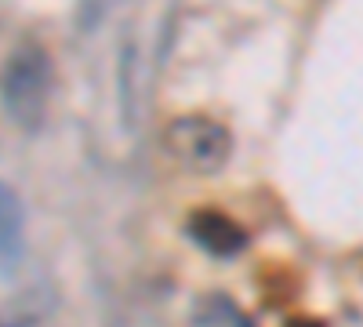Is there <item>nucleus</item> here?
Returning a JSON list of instances; mask_svg holds the SVG:
<instances>
[{
	"label": "nucleus",
	"mask_w": 363,
	"mask_h": 327,
	"mask_svg": "<svg viewBox=\"0 0 363 327\" xmlns=\"http://www.w3.org/2000/svg\"><path fill=\"white\" fill-rule=\"evenodd\" d=\"M51 87H55L51 55L33 40L18 44L4 66V84H0L4 113L22 131H40L48 116V102H51Z\"/></svg>",
	"instance_id": "obj_1"
},
{
	"label": "nucleus",
	"mask_w": 363,
	"mask_h": 327,
	"mask_svg": "<svg viewBox=\"0 0 363 327\" xmlns=\"http://www.w3.org/2000/svg\"><path fill=\"white\" fill-rule=\"evenodd\" d=\"M164 145L182 167L196 171V174H215L233 157L229 128L218 124L215 116H203V113L174 116V121L164 128Z\"/></svg>",
	"instance_id": "obj_2"
},
{
	"label": "nucleus",
	"mask_w": 363,
	"mask_h": 327,
	"mask_svg": "<svg viewBox=\"0 0 363 327\" xmlns=\"http://www.w3.org/2000/svg\"><path fill=\"white\" fill-rule=\"evenodd\" d=\"M26 255V211L18 193L0 182V273H15Z\"/></svg>",
	"instance_id": "obj_3"
},
{
	"label": "nucleus",
	"mask_w": 363,
	"mask_h": 327,
	"mask_svg": "<svg viewBox=\"0 0 363 327\" xmlns=\"http://www.w3.org/2000/svg\"><path fill=\"white\" fill-rule=\"evenodd\" d=\"M189 236H193V240H196L207 255H222V258L240 255V251H244V244H247L244 229H240L236 222H229L225 215H218V211H200V215H193Z\"/></svg>",
	"instance_id": "obj_4"
},
{
	"label": "nucleus",
	"mask_w": 363,
	"mask_h": 327,
	"mask_svg": "<svg viewBox=\"0 0 363 327\" xmlns=\"http://www.w3.org/2000/svg\"><path fill=\"white\" fill-rule=\"evenodd\" d=\"M44 316H48V309H44V294L40 291L22 294V299L0 306V327H37Z\"/></svg>",
	"instance_id": "obj_5"
},
{
	"label": "nucleus",
	"mask_w": 363,
	"mask_h": 327,
	"mask_svg": "<svg viewBox=\"0 0 363 327\" xmlns=\"http://www.w3.org/2000/svg\"><path fill=\"white\" fill-rule=\"evenodd\" d=\"M135 113V44H124L120 51V116H124V128L131 124Z\"/></svg>",
	"instance_id": "obj_6"
},
{
	"label": "nucleus",
	"mask_w": 363,
	"mask_h": 327,
	"mask_svg": "<svg viewBox=\"0 0 363 327\" xmlns=\"http://www.w3.org/2000/svg\"><path fill=\"white\" fill-rule=\"evenodd\" d=\"M106 11V0H80V29H91Z\"/></svg>",
	"instance_id": "obj_7"
},
{
	"label": "nucleus",
	"mask_w": 363,
	"mask_h": 327,
	"mask_svg": "<svg viewBox=\"0 0 363 327\" xmlns=\"http://www.w3.org/2000/svg\"><path fill=\"white\" fill-rule=\"evenodd\" d=\"M287 327H320V323H316V320H291Z\"/></svg>",
	"instance_id": "obj_8"
}]
</instances>
